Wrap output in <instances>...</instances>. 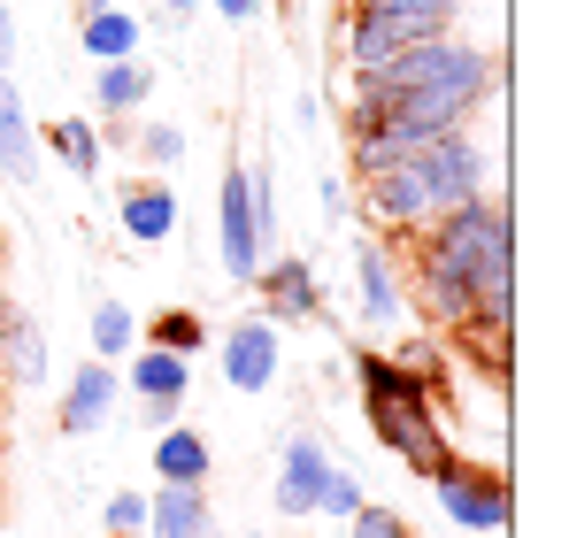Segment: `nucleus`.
I'll return each mask as SVG.
<instances>
[{
  "instance_id": "f257e3e1",
  "label": "nucleus",
  "mask_w": 569,
  "mask_h": 538,
  "mask_svg": "<svg viewBox=\"0 0 569 538\" xmlns=\"http://www.w3.org/2000/svg\"><path fill=\"white\" fill-rule=\"evenodd\" d=\"M416 285H423V308L439 323H455L470 308V292H485V285H516V231H508V216L485 192L447 208V216H431L423 247H416Z\"/></svg>"
},
{
  "instance_id": "f03ea898",
  "label": "nucleus",
  "mask_w": 569,
  "mask_h": 538,
  "mask_svg": "<svg viewBox=\"0 0 569 538\" xmlns=\"http://www.w3.org/2000/svg\"><path fill=\"white\" fill-rule=\"evenodd\" d=\"M355 377H362V408H370V431L408 461V477H439L447 469V439H439V408H431V377H416L408 361L385 355H355Z\"/></svg>"
},
{
  "instance_id": "7ed1b4c3",
  "label": "nucleus",
  "mask_w": 569,
  "mask_h": 538,
  "mask_svg": "<svg viewBox=\"0 0 569 538\" xmlns=\"http://www.w3.org/2000/svg\"><path fill=\"white\" fill-rule=\"evenodd\" d=\"M370 78H385V86L400 92H462V100H485V86H492V54H477V47H462V39H416V47H400L385 70H370Z\"/></svg>"
},
{
  "instance_id": "20e7f679",
  "label": "nucleus",
  "mask_w": 569,
  "mask_h": 538,
  "mask_svg": "<svg viewBox=\"0 0 569 538\" xmlns=\"http://www.w3.org/2000/svg\"><path fill=\"white\" fill-rule=\"evenodd\" d=\"M439 31H447V8H355V23H347V62H355V78H370L400 47L439 39Z\"/></svg>"
},
{
  "instance_id": "39448f33",
  "label": "nucleus",
  "mask_w": 569,
  "mask_h": 538,
  "mask_svg": "<svg viewBox=\"0 0 569 538\" xmlns=\"http://www.w3.org/2000/svg\"><path fill=\"white\" fill-rule=\"evenodd\" d=\"M431 485H439V508L455 516V531H508V477L500 469H477L462 454H447V469Z\"/></svg>"
},
{
  "instance_id": "423d86ee",
  "label": "nucleus",
  "mask_w": 569,
  "mask_h": 538,
  "mask_svg": "<svg viewBox=\"0 0 569 538\" xmlns=\"http://www.w3.org/2000/svg\"><path fill=\"white\" fill-rule=\"evenodd\" d=\"M416 178L431 192V216H447V208H462V200L485 192V155H477L462 131H447V139L416 147Z\"/></svg>"
},
{
  "instance_id": "0eeeda50",
  "label": "nucleus",
  "mask_w": 569,
  "mask_h": 538,
  "mask_svg": "<svg viewBox=\"0 0 569 538\" xmlns=\"http://www.w3.org/2000/svg\"><path fill=\"white\" fill-rule=\"evenodd\" d=\"M216 247H223L231 285H254V269H262V231H254L247 170H223V192H216Z\"/></svg>"
},
{
  "instance_id": "6e6552de",
  "label": "nucleus",
  "mask_w": 569,
  "mask_h": 538,
  "mask_svg": "<svg viewBox=\"0 0 569 538\" xmlns=\"http://www.w3.org/2000/svg\"><path fill=\"white\" fill-rule=\"evenodd\" d=\"M254 285H262V323H308L316 308H323V292H316V277H308V262L300 255H278V262L254 269Z\"/></svg>"
},
{
  "instance_id": "1a4fd4ad",
  "label": "nucleus",
  "mask_w": 569,
  "mask_h": 538,
  "mask_svg": "<svg viewBox=\"0 0 569 538\" xmlns=\"http://www.w3.org/2000/svg\"><path fill=\"white\" fill-rule=\"evenodd\" d=\"M223 377H231V392H270V377H278V323H239L223 339Z\"/></svg>"
},
{
  "instance_id": "9d476101",
  "label": "nucleus",
  "mask_w": 569,
  "mask_h": 538,
  "mask_svg": "<svg viewBox=\"0 0 569 538\" xmlns=\"http://www.w3.org/2000/svg\"><path fill=\"white\" fill-rule=\"evenodd\" d=\"M323 477H331L323 439H316V431H292L284 469H278V508H284V516H308V508H316V492H323Z\"/></svg>"
},
{
  "instance_id": "9b49d317",
  "label": "nucleus",
  "mask_w": 569,
  "mask_h": 538,
  "mask_svg": "<svg viewBox=\"0 0 569 538\" xmlns=\"http://www.w3.org/2000/svg\"><path fill=\"white\" fill-rule=\"evenodd\" d=\"M116 392H123V385H116V369H108V361H86V369L70 377V392H62V431H70V439L100 431V424H108V408H116Z\"/></svg>"
},
{
  "instance_id": "f8f14e48",
  "label": "nucleus",
  "mask_w": 569,
  "mask_h": 538,
  "mask_svg": "<svg viewBox=\"0 0 569 538\" xmlns=\"http://www.w3.org/2000/svg\"><path fill=\"white\" fill-rule=\"evenodd\" d=\"M147 531L154 538H208V500H200V485H162L154 500H147Z\"/></svg>"
},
{
  "instance_id": "ddd939ff",
  "label": "nucleus",
  "mask_w": 569,
  "mask_h": 538,
  "mask_svg": "<svg viewBox=\"0 0 569 538\" xmlns=\"http://www.w3.org/2000/svg\"><path fill=\"white\" fill-rule=\"evenodd\" d=\"M123 231L147 239V247L170 239V231H178V192H170V185H131V192H123Z\"/></svg>"
},
{
  "instance_id": "4468645a",
  "label": "nucleus",
  "mask_w": 569,
  "mask_h": 538,
  "mask_svg": "<svg viewBox=\"0 0 569 538\" xmlns=\"http://www.w3.org/2000/svg\"><path fill=\"white\" fill-rule=\"evenodd\" d=\"M355 277H362V316H370V323H392V316H400V285H392V262H385L378 239L355 247Z\"/></svg>"
},
{
  "instance_id": "2eb2a0df",
  "label": "nucleus",
  "mask_w": 569,
  "mask_h": 538,
  "mask_svg": "<svg viewBox=\"0 0 569 538\" xmlns=\"http://www.w3.org/2000/svg\"><path fill=\"white\" fill-rule=\"evenodd\" d=\"M154 469H162V485H208V439L186 431V424H170L162 447H154Z\"/></svg>"
},
{
  "instance_id": "dca6fc26",
  "label": "nucleus",
  "mask_w": 569,
  "mask_h": 538,
  "mask_svg": "<svg viewBox=\"0 0 569 538\" xmlns=\"http://www.w3.org/2000/svg\"><path fill=\"white\" fill-rule=\"evenodd\" d=\"M186 385H192V361L186 355L147 347V355L131 361V392H139V400H186Z\"/></svg>"
},
{
  "instance_id": "f3484780",
  "label": "nucleus",
  "mask_w": 569,
  "mask_h": 538,
  "mask_svg": "<svg viewBox=\"0 0 569 538\" xmlns=\"http://www.w3.org/2000/svg\"><path fill=\"white\" fill-rule=\"evenodd\" d=\"M0 170H8L16 185L39 178V162H31V131H23V108H16L8 78H0Z\"/></svg>"
},
{
  "instance_id": "a211bd4d",
  "label": "nucleus",
  "mask_w": 569,
  "mask_h": 538,
  "mask_svg": "<svg viewBox=\"0 0 569 538\" xmlns=\"http://www.w3.org/2000/svg\"><path fill=\"white\" fill-rule=\"evenodd\" d=\"M139 47V23L123 16V8H86V54H100V62H123Z\"/></svg>"
},
{
  "instance_id": "6ab92c4d",
  "label": "nucleus",
  "mask_w": 569,
  "mask_h": 538,
  "mask_svg": "<svg viewBox=\"0 0 569 538\" xmlns=\"http://www.w3.org/2000/svg\"><path fill=\"white\" fill-rule=\"evenodd\" d=\"M408 155H416V147H408L400 131L370 123V131H355V155H347V162H355V178H385V170H400Z\"/></svg>"
},
{
  "instance_id": "aec40b11",
  "label": "nucleus",
  "mask_w": 569,
  "mask_h": 538,
  "mask_svg": "<svg viewBox=\"0 0 569 538\" xmlns=\"http://www.w3.org/2000/svg\"><path fill=\"white\" fill-rule=\"evenodd\" d=\"M47 139H54V155H62V162H70L78 178H100V131L86 123V116H70V123H54Z\"/></svg>"
},
{
  "instance_id": "412c9836",
  "label": "nucleus",
  "mask_w": 569,
  "mask_h": 538,
  "mask_svg": "<svg viewBox=\"0 0 569 538\" xmlns=\"http://www.w3.org/2000/svg\"><path fill=\"white\" fill-rule=\"evenodd\" d=\"M147 339H154V347H162V355H200V347H208V323H200V316H192V308H162V316H154V331H147Z\"/></svg>"
},
{
  "instance_id": "4be33fe9",
  "label": "nucleus",
  "mask_w": 569,
  "mask_h": 538,
  "mask_svg": "<svg viewBox=\"0 0 569 538\" xmlns=\"http://www.w3.org/2000/svg\"><path fill=\"white\" fill-rule=\"evenodd\" d=\"M147 100V70L123 54V62H100V108L108 116H123V108H139Z\"/></svg>"
},
{
  "instance_id": "5701e85b",
  "label": "nucleus",
  "mask_w": 569,
  "mask_h": 538,
  "mask_svg": "<svg viewBox=\"0 0 569 538\" xmlns=\"http://www.w3.org/2000/svg\"><path fill=\"white\" fill-rule=\"evenodd\" d=\"M131 331H139V323H131V308H123V300H100V308H93V347H100V361L123 355V347H131Z\"/></svg>"
},
{
  "instance_id": "b1692460",
  "label": "nucleus",
  "mask_w": 569,
  "mask_h": 538,
  "mask_svg": "<svg viewBox=\"0 0 569 538\" xmlns=\"http://www.w3.org/2000/svg\"><path fill=\"white\" fill-rule=\"evenodd\" d=\"M8 361H16V377H23V385H39V377H47V347H39V331H31L23 316H8Z\"/></svg>"
},
{
  "instance_id": "393cba45",
  "label": "nucleus",
  "mask_w": 569,
  "mask_h": 538,
  "mask_svg": "<svg viewBox=\"0 0 569 538\" xmlns=\"http://www.w3.org/2000/svg\"><path fill=\"white\" fill-rule=\"evenodd\" d=\"M347 524H355V531H347V538H416V531H408V524H400V516H392V508H355Z\"/></svg>"
},
{
  "instance_id": "a878e982",
  "label": "nucleus",
  "mask_w": 569,
  "mask_h": 538,
  "mask_svg": "<svg viewBox=\"0 0 569 538\" xmlns=\"http://www.w3.org/2000/svg\"><path fill=\"white\" fill-rule=\"evenodd\" d=\"M316 508H331V516H355V508H362V485H355L347 469H331V477H323V492H316Z\"/></svg>"
},
{
  "instance_id": "bb28decb",
  "label": "nucleus",
  "mask_w": 569,
  "mask_h": 538,
  "mask_svg": "<svg viewBox=\"0 0 569 538\" xmlns=\"http://www.w3.org/2000/svg\"><path fill=\"white\" fill-rule=\"evenodd\" d=\"M108 531H116V538L147 531V500H139V492H116V500H108Z\"/></svg>"
},
{
  "instance_id": "cd10ccee",
  "label": "nucleus",
  "mask_w": 569,
  "mask_h": 538,
  "mask_svg": "<svg viewBox=\"0 0 569 538\" xmlns=\"http://www.w3.org/2000/svg\"><path fill=\"white\" fill-rule=\"evenodd\" d=\"M139 147H147V162H178V155H186V139H178L170 123H154V131H147Z\"/></svg>"
},
{
  "instance_id": "c85d7f7f",
  "label": "nucleus",
  "mask_w": 569,
  "mask_h": 538,
  "mask_svg": "<svg viewBox=\"0 0 569 538\" xmlns=\"http://www.w3.org/2000/svg\"><path fill=\"white\" fill-rule=\"evenodd\" d=\"M139 424H147V431H170V424H178V400H139Z\"/></svg>"
},
{
  "instance_id": "c756f323",
  "label": "nucleus",
  "mask_w": 569,
  "mask_h": 538,
  "mask_svg": "<svg viewBox=\"0 0 569 538\" xmlns=\"http://www.w3.org/2000/svg\"><path fill=\"white\" fill-rule=\"evenodd\" d=\"M216 8H223L231 23H247V16H254V0H216Z\"/></svg>"
},
{
  "instance_id": "7c9ffc66",
  "label": "nucleus",
  "mask_w": 569,
  "mask_h": 538,
  "mask_svg": "<svg viewBox=\"0 0 569 538\" xmlns=\"http://www.w3.org/2000/svg\"><path fill=\"white\" fill-rule=\"evenodd\" d=\"M8 54H16V31H8V8H0V70H8Z\"/></svg>"
},
{
  "instance_id": "2f4dec72",
  "label": "nucleus",
  "mask_w": 569,
  "mask_h": 538,
  "mask_svg": "<svg viewBox=\"0 0 569 538\" xmlns=\"http://www.w3.org/2000/svg\"><path fill=\"white\" fill-rule=\"evenodd\" d=\"M162 8H170V16H186V8H192V0H162Z\"/></svg>"
},
{
  "instance_id": "473e14b6",
  "label": "nucleus",
  "mask_w": 569,
  "mask_h": 538,
  "mask_svg": "<svg viewBox=\"0 0 569 538\" xmlns=\"http://www.w3.org/2000/svg\"><path fill=\"white\" fill-rule=\"evenodd\" d=\"M86 8H116V0H86Z\"/></svg>"
},
{
  "instance_id": "72a5a7b5",
  "label": "nucleus",
  "mask_w": 569,
  "mask_h": 538,
  "mask_svg": "<svg viewBox=\"0 0 569 538\" xmlns=\"http://www.w3.org/2000/svg\"><path fill=\"white\" fill-rule=\"evenodd\" d=\"M108 538H116V531H108Z\"/></svg>"
}]
</instances>
